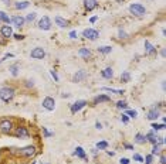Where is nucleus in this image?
Wrapping results in <instances>:
<instances>
[{
	"instance_id": "39",
	"label": "nucleus",
	"mask_w": 166,
	"mask_h": 164,
	"mask_svg": "<svg viewBox=\"0 0 166 164\" xmlns=\"http://www.w3.org/2000/svg\"><path fill=\"white\" fill-rule=\"evenodd\" d=\"M26 82H27V83H26V86H27V88H33V86H34V82H33V79H31V81L29 79V81H26Z\"/></svg>"
},
{
	"instance_id": "1",
	"label": "nucleus",
	"mask_w": 166,
	"mask_h": 164,
	"mask_svg": "<svg viewBox=\"0 0 166 164\" xmlns=\"http://www.w3.org/2000/svg\"><path fill=\"white\" fill-rule=\"evenodd\" d=\"M13 98H14V89H13V88L4 86V88L0 89V99H1V100H4V102H10Z\"/></svg>"
},
{
	"instance_id": "47",
	"label": "nucleus",
	"mask_w": 166,
	"mask_h": 164,
	"mask_svg": "<svg viewBox=\"0 0 166 164\" xmlns=\"http://www.w3.org/2000/svg\"><path fill=\"white\" fill-rule=\"evenodd\" d=\"M95 127H97V129H102V125H101L100 122H97V123H95Z\"/></svg>"
},
{
	"instance_id": "43",
	"label": "nucleus",
	"mask_w": 166,
	"mask_h": 164,
	"mask_svg": "<svg viewBox=\"0 0 166 164\" xmlns=\"http://www.w3.org/2000/svg\"><path fill=\"white\" fill-rule=\"evenodd\" d=\"M121 164H129V160L128 159H121Z\"/></svg>"
},
{
	"instance_id": "7",
	"label": "nucleus",
	"mask_w": 166,
	"mask_h": 164,
	"mask_svg": "<svg viewBox=\"0 0 166 164\" xmlns=\"http://www.w3.org/2000/svg\"><path fill=\"white\" fill-rule=\"evenodd\" d=\"M38 28H41V30H50L51 28V21L47 16H44L38 21Z\"/></svg>"
},
{
	"instance_id": "26",
	"label": "nucleus",
	"mask_w": 166,
	"mask_h": 164,
	"mask_svg": "<svg viewBox=\"0 0 166 164\" xmlns=\"http://www.w3.org/2000/svg\"><path fill=\"white\" fill-rule=\"evenodd\" d=\"M129 79H131V75H129V72H128V71L122 72V75H121V81H122V82H129Z\"/></svg>"
},
{
	"instance_id": "48",
	"label": "nucleus",
	"mask_w": 166,
	"mask_h": 164,
	"mask_svg": "<svg viewBox=\"0 0 166 164\" xmlns=\"http://www.w3.org/2000/svg\"><path fill=\"white\" fill-rule=\"evenodd\" d=\"M3 3H4V4H9V3H10V0H3Z\"/></svg>"
},
{
	"instance_id": "21",
	"label": "nucleus",
	"mask_w": 166,
	"mask_h": 164,
	"mask_svg": "<svg viewBox=\"0 0 166 164\" xmlns=\"http://www.w3.org/2000/svg\"><path fill=\"white\" fill-rule=\"evenodd\" d=\"M29 1H18V3H16L14 4V7H16L17 10H23V9H27L29 7Z\"/></svg>"
},
{
	"instance_id": "8",
	"label": "nucleus",
	"mask_w": 166,
	"mask_h": 164,
	"mask_svg": "<svg viewBox=\"0 0 166 164\" xmlns=\"http://www.w3.org/2000/svg\"><path fill=\"white\" fill-rule=\"evenodd\" d=\"M21 156H24V157H31L36 154V147L34 146H27V147L21 148L20 151H18Z\"/></svg>"
},
{
	"instance_id": "49",
	"label": "nucleus",
	"mask_w": 166,
	"mask_h": 164,
	"mask_svg": "<svg viewBox=\"0 0 166 164\" xmlns=\"http://www.w3.org/2000/svg\"><path fill=\"white\" fill-rule=\"evenodd\" d=\"M1 61H3V60H0V62H1Z\"/></svg>"
},
{
	"instance_id": "9",
	"label": "nucleus",
	"mask_w": 166,
	"mask_h": 164,
	"mask_svg": "<svg viewBox=\"0 0 166 164\" xmlns=\"http://www.w3.org/2000/svg\"><path fill=\"white\" fill-rule=\"evenodd\" d=\"M85 105H87V100H77V102L71 106V112H72V113H77L78 110L83 109Z\"/></svg>"
},
{
	"instance_id": "35",
	"label": "nucleus",
	"mask_w": 166,
	"mask_h": 164,
	"mask_svg": "<svg viewBox=\"0 0 166 164\" xmlns=\"http://www.w3.org/2000/svg\"><path fill=\"white\" fill-rule=\"evenodd\" d=\"M133 160H136V161H139V163H142V161H143V159H142V156H141V154H133Z\"/></svg>"
},
{
	"instance_id": "19",
	"label": "nucleus",
	"mask_w": 166,
	"mask_h": 164,
	"mask_svg": "<svg viewBox=\"0 0 166 164\" xmlns=\"http://www.w3.org/2000/svg\"><path fill=\"white\" fill-rule=\"evenodd\" d=\"M78 54L83 57V58H85V60H88L89 57H91V51L88 48H81L80 51H78Z\"/></svg>"
},
{
	"instance_id": "12",
	"label": "nucleus",
	"mask_w": 166,
	"mask_h": 164,
	"mask_svg": "<svg viewBox=\"0 0 166 164\" xmlns=\"http://www.w3.org/2000/svg\"><path fill=\"white\" fill-rule=\"evenodd\" d=\"M85 78H87V72L81 69V71H77V74L74 75L72 81H74V82H81L83 79H85Z\"/></svg>"
},
{
	"instance_id": "30",
	"label": "nucleus",
	"mask_w": 166,
	"mask_h": 164,
	"mask_svg": "<svg viewBox=\"0 0 166 164\" xmlns=\"http://www.w3.org/2000/svg\"><path fill=\"white\" fill-rule=\"evenodd\" d=\"M102 91H109V92H112V94H118V95L124 94V91H118V89H111V88H102Z\"/></svg>"
},
{
	"instance_id": "44",
	"label": "nucleus",
	"mask_w": 166,
	"mask_h": 164,
	"mask_svg": "<svg viewBox=\"0 0 166 164\" xmlns=\"http://www.w3.org/2000/svg\"><path fill=\"white\" fill-rule=\"evenodd\" d=\"M14 38H16V40H23V38H24V35H20V34H16V35H14Z\"/></svg>"
},
{
	"instance_id": "33",
	"label": "nucleus",
	"mask_w": 166,
	"mask_h": 164,
	"mask_svg": "<svg viewBox=\"0 0 166 164\" xmlns=\"http://www.w3.org/2000/svg\"><path fill=\"white\" fill-rule=\"evenodd\" d=\"M118 35H119V38H121V40H125V38H128V34L125 33V31H122V30H119Z\"/></svg>"
},
{
	"instance_id": "32",
	"label": "nucleus",
	"mask_w": 166,
	"mask_h": 164,
	"mask_svg": "<svg viewBox=\"0 0 166 164\" xmlns=\"http://www.w3.org/2000/svg\"><path fill=\"white\" fill-rule=\"evenodd\" d=\"M163 127H165V125H156V123L152 125V129H153V130H161V129H163Z\"/></svg>"
},
{
	"instance_id": "2",
	"label": "nucleus",
	"mask_w": 166,
	"mask_h": 164,
	"mask_svg": "<svg viewBox=\"0 0 166 164\" xmlns=\"http://www.w3.org/2000/svg\"><path fill=\"white\" fill-rule=\"evenodd\" d=\"M129 12L135 14V16H143L146 13V9L142 6V4H138V3H133L129 6Z\"/></svg>"
},
{
	"instance_id": "25",
	"label": "nucleus",
	"mask_w": 166,
	"mask_h": 164,
	"mask_svg": "<svg viewBox=\"0 0 166 164\" xmlns=\"http://www.w3.org/2000/svg\"><path fill=\"white\" fill-rule=\"evenodd\" d=\"M0 20H1V21H4L6 24H9V23L12 21V18L7 16V14H6L4 12H0Z\"/></svg>"
},
{
	"instance_id": "41",
	"label": "nucleus",
	"mask_w": 166,
	"mask_h": 164,
	"mask_svg": "<svg viewBox=\"0 0 166 164\" xmlns=\"http://www.w3.org/2000/svg\"><path fill=\"white\" fill-rule=\"evenodd\" d=\"M70 37H71V38H77V31H71V33H70Z\"/></svg>"
},
{
	"instance_id": "18",
	"label": "nucleus",
	"mask_w": 166,
	"mask_h": 164,
	"mask_svg": "<svg viewBox=\"0 0 166 164\" xmlns=\"http://www.w3.org/2000/svg\"><path fill=\"white\" fill-rule=\"evenodd\" d=\"M158 117H159V110H156V109L149 110V113H148V119L149 120H156Z\"/></svg>"
},
{
	"instance_id": "31",
	"label": "nucleus",
	"mask_w": 166,
	"mask_h": 164,
	"mask_svg": "<svg viewBox=\"0 0 166 164\" xmlns=\"http://www.w3.org/2000/svg\"><path fill=\"white\" fill-rule=\"evenodd\" d=\"M97 147L98 148H107L108 147V143H107V142H98V143H97Z\"/></svg>"
},
{
	"instance_id": "37",
	"label": "nucleus",
	"mask_w": 166,
	"mask_h": 164,
	"mask_svg": "<svg viewBox=\"0 0 166 164\" xmlns=\"http://www.w3.org/2000/svg\"><path fill=\"white\" fill-rule=\"evenodd\" d=\"M126 113L131 116V117H136V115H138V113H136V110H128Z\"/></svg>"
},
{
	"instance_id": "11",
	"label": "nucleus",
	"mask_w": 166,
	"mask_h": 164,
	"mask_svg": "<svg viewBox=\"0 0 166 164\" xmlns=\"http://www.w3.org/2000/svg\"><path fill=\"white\" fill-rule=\"evenodd\" d=\"M0 34L4 37V38H9V37H12V27L10 26H1V28H0Z\"/></svg>"
},
{
	"instance_id": "38",
	"label": "nucleus",
	"mask_w": 166,
	"mask_h": 164,
	"mask_svg": "<svg viewBox=\"0 0 166 164\" xmlns=\"http://www.w3.org/2000/svg\"><path fill=\"white\" fill-rule=\"evenodd\" d=\"M43 131H44V136H46V137H50V136H53V133H50V131L47 130L46 127H43Z\"/></svg>"
},
{
	"instance_id": "3",
	"label": "nucleus",
	"mask_w": 166,
	"mask_h": 164,
	"mask_svg": "<svg viewBox=\"0 0 166 164\" xmlns=\"http://www.w3.org/2000/svg\"><path fill=\"white\" fill-rule=\"evenodd\" d=\"M30 57L34 58V60H43L44 57H46V51L41 48V47H37V48H34L31 52H30Z\"/></svg>"
},
{
	"instance_id": "15",
	"label": "nucleus",
	"mask_w": 166,
	"mask_h": 164,
	"mask_svg": "<svg viewBox=\"0 0 166 164\" xmlns=\"http://www.w3.org/2000/svg\"><path fill=\"white\" fill-rule=\"evenodd\" d=\"M12 21H13V24H14L16 27L20 28V27H23V24H24V21H26V20H24L21 16H14L13 18H12Z\"/></svg>"
},
{
	"instance_id": "6",
	"label": "nucleus",
	"mask_w": 166,
	"mask_h": 164,
	"mask_svg": "<svg viewBox=\"0 0 166 164\" xmlns=\"http://www.w3.org/2000/svg\"><path fill=\"white\" fill-rule=\"evenodd\" d=\"M84 37L88 38V40H97L100 37V33L97 30H92V28H87L84 30Z\"/></svg>"
},
{
	"instance_id": "40",
	"label": "nucleus",
	"mask_w": 166,
	"mask_h": 164,
	"mask_svg": "<svg viewBox=\"0 0 166 164\" xmlns=\"http://www.w3.org/2000/svg\"><path fill=\"white\" fill-rule=\"evenodd\" d=\"M51 75H53V78H54L55 81H58V75H57V72H55V71H51Z\"/></svg>"
},
{
	"instance_id": "22",
	"label": "nucleus",
	"mask_w": 166,
	"mask_h": 164,
	"mask_svg": "<svg viewBox=\"0 0 166 164\" xmlns=\"http://www.w3.org/2000/svg\"><path fill=\"white\" fill-rule=\"evenodd\" d=\"M145 49H146V54H153L155 52V47L150 44L149 41H145Z\"/></svg>"
},
{
	"instance_id": "4",
	"label": "nucleus",
	"mask_w": 166,
	"mask_h": 164,
	"mask_svg": "<svg viewBox=\"0 0 166 164\" xmlns=\"http://www.w3.org/2000/svg\"><path fill=\"white\" fill-rule=\"evenodd\" d=\"M12 127H13V123H12L10 120H1V122H0V131H1V133H4V134L10 133Z\"/></svg>"
},
{
	"instance_id": "28",
	"label": "nucleus",
	"mask_w": 166,
	"mask_h": 164,
	"mask_svg": "<svg viewBox=\"0 0 166 164\" xmlns=\"http://www.w3.org/2000/svg\"><path fill=\"white\" fill-rule=\"evenodd\" d=\"M116 108H118V109H126V108H128V103H126L125 100H119V102L116 103Z\"/></svg>"
},
{
	"instance_id": "46",
	"label": "nucleus",
	"mask_w": 166,
	"mask_h": 164,
	"mask_svg": "<svg viewBox=\"0 0 166 164\" xmlns=\"http://www.w3.org/2000/svg\"><path fill=\"white\" fill-rule=\"evenodd\" d=\"M122 122H124V123H128V117L125 115H122Z\"/></svg>"
},
{
	"instance_id": "20",
	"label": "nucleus",
	"mask_w": 166,
	"mask_h": 164,
	"mask_svg": "<svg viewBox=\"0 0 166 164\" xmlns=\"http://www.w3.org/2000/svg\"><path fill=\"white\" fill-rule=\"evenodd\" d=\"M145 142H146V137H145L143 134L138 133V134L135 136V143H138V144H143Z\"/></svg>"
},
{
	"instance_id": "5",
	"label": "nucleus",
	"mask_w": 166,
	"mask_h": 164,
	"mask_svg": "<svg viewBox=\"0 0 166 164\" xmlns=\"http://www.w3.org/2000/svg\"><path fill=\"white\" fill-rule=\"evenodd\" d=\"M43 108L47 109V110H54V109H55V100L53 98H50V96L44 98V100H43Z\"/></svg>"
},
{
	"instance_id": "14",
	"label": "nucleus",
	"mask_w": 166,
	"mask_h": 164,
	"mask_svg": "<svg viewBox=\"0 0 166 164\" xmlns=\"http://www.w3.org/2000/svg\"><path fill=\"white\" fill-rule=\"evenodd\" d=\"M84 4H85V9H87L88 12L94 10V9H95V7L98 6L97 0H85V1H84Z\"/></svg>"
},
{
	"instance_id": "13",
	"label": "nucleus",
	"mask_w": 166,
	"mask_h": 164,
	"mask_svg": "<svg viewBox=\"0 0 166 164\" xmlns=\"http://www.w3.org/2000/svg\"><path fill=\"white\" fill-rule=\"evenodd\" d=\"M54 20H55V24L58 27H61V28H66V27H68V24H70L66 18H63V17H60V16H57Z\"/></svg>"
},
{
	"instance_id": "23",
	"label": "nucleus",
	"mask_w": 166,
	"mask_h": 164,
	"mask_svg": "<svg viewBox=\"0 0 166 164\" xmlns=\"http://www.w3.org/2000/svg\"><path fill=\"white\" fill-rule=\"evenodd\" d=\"M111 98H108V96H105V95H100V96H97V98L94 99V102L95 103H100V102H109Z\"/></svg>"
},
{
	"instance_id": "42",
	"label": "nucleus",
	"mask_w": 166,
	"mask_h": 164,
	"mask_svg": "<svg viewBox=\"0 0 166 164\" xmlns=\"http://www.w3.org/2000/svg\"><path fill=\"white\" fill-rule=\"evenodd\" d=\"M166 163V160H165V154L162 153V156H161V164H165Z\"/></svg>"
},
{
	"instance_id": "36",
	"label": "nucleus",
	"mask_w": 166,
	"mask_h": 164,
	"mask_svg": "<svg viewBox=\"0 0 166 164\" xmlns=\"http://www.w3.org/2000/svg\"><path fill=\"white\" fill-rule=\"evenodd\" d=\"M34 18H36V13H30L29 16L26 17V20H27V21H33Z\"/></svg>"
},
{
	"instance_id": "10",
	"label": "nucleus",
	"mask_w": 166,
	"mask_h": 164,
	"mask_svg": "<svg viewBox=\"0 0 166 164\" xmlns=\"http://www.w3.org/2000/svg\"><path fill=\"white\" fill-rule=\"evenodd\" d=\"M16 136L20 137V139H27V137H29V130H27L26 127L20 126V127L16 129Z\"/></svg>"
},
{
	"instance_id": "24",
	"label": "nucleus",
	"mask_w": 166,
	"mask_h": 164,
	"mask_svg": "<svg viewBox=\"0 0 166 164\" xmlns=\"http://www.w3.org/2000/svg\"><path fill=\"white\" fill-rule=\"evenodd\" d=\"M74 154H75L77 157H80V159H85V151L83 150V147H77Z\"/></svg>"
},
{
	"instance_id": "34",
	"label": "nucleus",
	"mask_w": 166,
	"mask_h": 164,
	"mask_svg": "<svg viewBox=\"0 0 166 164\" xmlns=\"http://www.w3.org/2000/svg\"><path fill=\"white\" fill-rule=\"evenodd\" d=\"M152 154H159V144H153V148H152Z\"/></svg>"
},
{
	"instance_id": "45",
	"label": "nucleus",
	"mask_w": 166,
	"mask_h": 164,
	"mask_svg": "<svg viewBox=\"0 0 166 164\" xmlns=\"http://www.w3.org/2000/svg\"><path fill=\"white\" fill-rule=\"evenodd\" d=\"M146 164H152V156H148V157H146Z\"/></svg>"
},
{
	"instance_id": "17",
	"label": "nucleus",
	"mask_w": 166,
	"mask_h": 164,
	"mask_svg": "<svg viewBox=\"0 0 166 164\" xmlns=\"http://www.w3.org/2000/svg\"><path fill=\"white\" fill-rule=\"evenodd\" d=\"M146 140H148V142H150L152 144H158L159 137H156V136H155V134L150 131V133H148V134H146Z\"/></svg>"
},
{
	"instance_id": "29",
	"label": "nucleus",
	"mask_w": 166,
	"mask_h": 164,
	"mask_svg": "<svg viewBox=\"0 0 166 164\" xmlns=\"http://www.w3.org/2000/svg\"><path fill=\"white\" fill-rule=\"evenodd\" d=\"M98 51H100V52H102V54H108V52H111V51H112V48H111L109 45H105V47H101V48H98Z\"/></svg>"
},
{
	"instance_id": "16",
	"label": "nucleus",
	"mask_w": 166,
	"mask_h": 164,
	"mask_svg": "<svg viewBox=\"0 0 166 164\" xmlns=\"http://www.w3.org/2000/svg\"><path fill=\"white\" fill-rule=\"evenodd\" d=\"M101 74H102V77L107 78V79H111V78L114 77V71H112V68H105Z\"/></svg>"
},
{
	"instance_id": "27",
	"label": "nucleus",
	"mask_w": 166,
	"mask_h": 164,
	"mask_svg": "<svg viewBox=\"0 0 166 164\" xmlns=\"http://www.w3.org/2000/svg\"><path fill=\"white\" fill-rule=\"evenodd\" d=\"M9 71L12 72V75H13V77H17V74H18V65H17V64L12 65L10 68H9Z\"/></svg>"
}]
</instances>
